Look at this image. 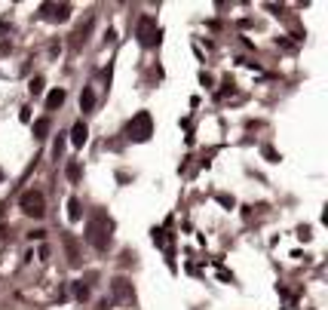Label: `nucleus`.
Returning <instances> with one entry per match:
<instances>
[{"mask_svg":"<svg viewBox=\"0 0 328 310\" xmlns=\"http://www.w3.org/2000/svg\"><path fill=\"white\" fill-rule=\"evenodd\" d=\"M71 289H74V298H77V301H86V298H89V286H86L83 280H77Z\"/></svg>","mask_w":328,"mask_h":310,"instance_id":"14","label":"nucleus"},{"mask_svg":"<svg viewBox=\"0 0 328 310\" xmlns=\"http://www.w3.org/2000/svg\"><path fill=\"white\" fill-rule=\"evenodd\" d=\"M86 138H89V129H86V123H83V120H77V123H74V129H71V144L83 148V144H86Z\"/></svg>","mask_w":328,"mask_h":310,"instance_id":"6","label":"nucleus"},{"mask_svg":"<svg viewBox=\"0 0 328 310\" xmlns=\"http://www.w3.org/2000/svg\"><path fill=\"white\" fill-rule=\"evenodd\" d=\"M0 181H3V169H0Z\"/></svg>","mask_w":328,"mask_h":310,"instance_id":"25","label":"nucleus"},{"mask_svg":"<svg viewBox=\"0 0 328 310\" xmlns=\"http://www.w3.org/2000/svg\"><path fill=\"white\" fill-rule=\"evenodd\" d=\"M3 243H9V228L0 224V246H3Z\"/></svg>","mask_w":328,"mask_h":310,"instance_id":"22","label":"nucleus"},{"mask_svg":"<svg viewBox=\"0 0 328 310\" xmlns=\"http://www.w3.org/2000/svg\"><path fill=\"white\" fill-rule=\"evenodd\" d=\"M40 12H43V18H49V22H68V18H71V3H43Z\"/></svg>","mask_w":328,"mask_h":310,"instance_id":"5","label":"nucleus"},{"mask_svg":"<svg viewBox=\"0 0 328 310\" xmlns=\"http://www.w3.org/2000/svg\"><path fill=\"white\" fill-rule=\"evenodd\" d=\"M154 243H157L160 249H169V246H172V240H169L166 231H154Z\"/></svg>","mask_w":328,"mask_h":310,"instance_id":"16","label":"nucleus"},{"mask_svg":"<svg viewBox=\"0 0 328 310\" xmlns=\"http://www.w3.org/2000/svg\"><path fill=\"white\" fill-rule=\"evenodd\" d=\"M46 132H49V120L40 117V120L34 123V135H37V138H46Z\"/></svg>","mask_w":328,"mask_h":310,"instance_id":"15","label":"nucleus"},{"mask_svg":"<svg viewBox=\"0 0 328 310\" xmlns=\"http://www.w3.org/2000/svg\"><path fill=\"white\" fill-rule=\"evenodd\" d=\"M218 203H221V206H227V209H233V206H236V200H233L230 194H218Z\"/></svg>","mask_w":328,"mask_h":310,"instance_id":"18","label":"nucleus"},{"mask_svg":"<svg viewBox=\"0 0 328 310\" xmlns=\"http://www.w3.org/2000/svg\"><path fill=\"white\" fill-rule=\"evenodd\" d=\"M264 157H270V160H279V154H276L273 148H264Z\"/></svg>","mask_w":328,"mask_h":310,"instance_id":"23","label":"nucleus"},{"mask_svg":"<svg viewBox=\"0 0 328 310\" xmlns=\"http://www.w3.org/2000/svg\"><path fill=\"white\" fill-rule=\"evenodd\" d=\"M43 237H46V231H40V228H37V231H31V234H28V240H37V243H40V240H43Z\"/></svg>","mask_w":328,"mask_h":310,"instance_id":"20","label":"nucleus"},{"mask_svg":"<svg viewBox=\"0 0 328 310\" xmlns=\"http://www.w3.org/2000/svg\"><path fill=\"white\" fill-rule=\"evenodd\" d=\"M111 289H114V295H117L120 301H132V298H135V292H132V286H129L126 280H114Z\"/></svg>","mask_w":328,"mask_h":310,"instance_id":"7","label":"nucleus"},{"mask_svg":"<svg viewBox=\"0 0 328 310\" xmlns=\"http://www.w3.org/2000/svg\"><path fill=\"white\" fill-rule=\"evenodd\" d=\"M138 43L141 46H157L160 43V25L154 15H141L138 18Z\"/></svg>","mask_w":328,"mask_h":310,"instance_id":"4","label":"nucleus"},{"mask_svg":"<svg viewBox=\"0 0 328 310\" xmlns=\"http://www.w3.org/2000/svg\"><path fill=\"white\" fill-rule=\"evenodd\" d=\"M298 237H301V240H310V237H313V231H310V228H298Z\"/></svg>","mask_w":328,"mask_h":310,"instance_id":"21","label":"nucleus"},{"mask_svg":"<svg viewBox=\"0 0 328 310\" xmlns=\"http://www.w3.org/2000/svg\"><path fill=\"white\" fill-rule=\"evenodd\" d=\"M61 240H64V249H68V258H71V264L77 267V264H80V249H77V240H74V234H64Z\"/></svg>","mask_w":328,"mask_h":310,"instance_id":"8","label":"nucleus"},{"mask_svg":"<svg viewBox=\"0 0 328 310\" xmlns=\"http://www.w3.org/2000/svg\"><path fill=\"white\" fill-rule=\"evenodd\" d=\"M89 31H92V18H86V22H83V25L74 31V46H77V49H80V46L89 40Z\"/></svg>","mask_w":328,"mask_h":310,"instance_id":"9","label":"nucleus"},{"mask_svg":"<svg viewBox=\"0 0 328 310\" xmlns=\"http://www.w3.org/2000/svg\"><path fill=\"white\" fill-rule=\"evenodd\" d=\"M61 151H64V138H61V132H58V138H55V144H52V154L58 157Z\"/></svg>","mask_w":328,"mask_h":310,"instance_id":"19","label":"nucleus"},{"mask_svg":"<svg viewBox=\"0 0 328 310\" xmlns=\"http://www.w3.org/2000/svg\"><path fill=\"white\" fill-rule=\"evenodd\" d=\"M92 108H95V92H92V89L86 86V89L80 92V111L86 114V111H92Z\"/></svg>","mask_w":328,"mask_h":310,"instance_id":"11","label":"nucleus"},{"mask_svg":"<svg viewBox=\"0 0 328 310\" xmlns=\"http://www.w3.org/2000/svg\"><path fill=\"white\" fill-rule=\"evenodd\" d=\"M64 175H68V181H71V184H77V181H80V175H83L80 163H77V160H68V166H64Z\"/></svg>","mask_w":328,"mask_h":310,"instance_id":"12","label":"nucleus"},{"mask_svg":"<svg viewBox=\"0 0 328 310\" xmlns=\"http://www.w3.org/2000/svg\"><path fill=\"white\" fill-rule=\"evenodd\" d=\"M64 105V89H52L49 95H46V111H55V108H61Z\"/></svg>","mask_w":328,"mask_h":310,"instance_id":"10","label":"nucleus"},{"mask_svg":"<svg viewBox=\"0 0 328 310\" xmlns=\"http://www.w3.org/2000/svg\"><path fill=\"white\" fill-rule=\"evenodd\" d=\"M80 209H83V206H80V200H77V197H71V200H68V218H71V221H80V215H83Z\"/></svg>","mask_w":328,"mask_h":310,"instance_id":"13","label":"nucleus"},{"mask_svg":"<svg viewBox=\"0 0 328 310\" xmlns=\"http://www.w3.org/2000/svg\"><path fill=\"white\" fill-rule=\"evenodd\" d=\"M111 231H114V221L104 215V212H95L86 224V243L95 249V252H104L111 246Z\"/></svg>","mask_w":328,"mask_h":310,"instance_id":"1","label":"nucleus"},{"mask_svg":"<svg viewBox=\"0 0 328 310\" xmlns=\"http://www.w3.org/2000/svg\"><path fill=\"white\" fill-rule=\"evenodd\" d=\"M28 92H31V95H40V92H43V77H34V80L28 83Z\"/></svg>","mask_w":328,"mask_h":310,"instance_id":"17","label":"nucleus"},{"mask_svg":"<svg viewBox=\"0 0 328 310\" xmlns=\"http://www.w3.org/2000/svg\"><path fill=\"white\" fill-rule=\"evenodd\" d=\"M18 209H21L28 218H43V215H46V200H43L40 191H25V194L18 197Z\"/></svg>","mask_w":328,"mask_h":310,"instance_id":"3","label":"nucleus"},{"mask_svg":"<svg viewBox=\"0 0 328 310\" xmlns=\"http://www.w3.org/2000/svg\"><path fill=\"white\" fill-rule=\"evenodd\" d=\"M126 132H129V138H132V141H147V138L154 135V117H150L147 111H138V114L129 120Z\"/></svg>","mask_w":328,"mask_h":310,"instance_id":"2","label":"nucleus"},{"mask_svg":"<svg viewBox=\"0 0 328 310\" xmlns=\"http://www.w3.org/2000/svg\"><path fill=\"white\" fill-rule=\"evenodd\" d=\"M3 215H6V203H0V218H3Z\"/></svg>","mask_w":328,"mask_h":310,"instance_id":"24","label":"nucleus"}]
</instances>
